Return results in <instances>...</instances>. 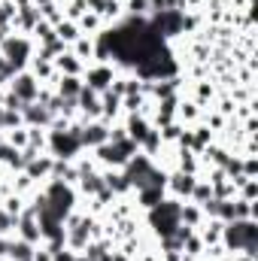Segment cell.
I'll list each match as a JSON object with an SVG mask.
<instances>
[{"label":"cell","mask_w":258,"mask_h":261,"mask_svg":"<svg viewBox=\"0 0 258 261\" xmlns=\"http://www.w3.org/2000/svg\"><path fill=\"white\" fill-rule=\"evenodd\" d=\"M213 97H216V85H213L210 79H200V82H194V94L189 100H194L200 110H207V107L213 103Z\"/></svg>","instance_id":"7c38bea8"},{"label":"cell","mask_w":258,"mask_h":261,"mask_svg":"<svg viewBox=\"0 0 258 261\" xmlns=\"http://www.w3.org/2000/svg\"><path fill=\"white\" fill-rule=\"evenodd\" d=\"M194 182H197V176H192V173L170 170V173H167V182H164V195L173 197V200H189Z\"/></svg>","instance_id":"277c9868"},{"label":"cell","mask_w":258,"mask_h":261,"mask_svg":"<svg viewBox=\"0 0 258 261\" xmlns=\"http://www.w3.org/2000/svg\"><path fill=\"white\" fill-rule=\"evenodd\" d=\"M76 24H79V34H85V37H97L100 31H107L104 18H100L97 12H91V9H88V12H85V15H82Z\"/></svg>","instance_id":"4fadbf2b"},{"label":"cell","mask_w":258,"mask_h":261,"mask_svg":"<svg viewBox=\"0 0 258 261\" xmlns=\"http://www.w3.org/2000/svg\"><path fill=\"white\" fill-rule=\"evenodd\" d=\"M52 64H55V70H58L61 76H82V73H85V67H88V64H82L70 49H67L64 55H58Z\"/></svg>","instance_id":"9c48e42d"},{"label":"cell","mask_w":258,"mask_h":261,"mask_svg":"<svg viewBox=\"0 0 258 261\" xmlns=\"http://www.w3.org/2000/svg\"><path fill=\"white\" fill-rule=\"evenodd\" d=\"M183 130H186V128H183V122H170V125L158 128V137H161V143H176Z\"/></svg>","instance_id":"ffe728a7"},{"label":"cell","mask_w":258,"mask_h":261,"mask_svg":"<svg viewBox=\"0 0 258 261\" xmlns=\"http://www.w3.org/2000/svg\"><path fill=\"white\" fill-rule=\"evenodd\" d=\"M34 261H52V252H49L46 246H37V249H34Z\"/></svg>","instance_id":"7402d4cb"},{"label":"cell","mask_w":258,"mask_h":261,"mask_svg":"<svg viewBox=\"0 0 258 261\" xmlns=\"http://www.w3.org/2000/svg\"><path fill=\"white\" fill-rule=\"evenodd\" d=\"M222 246H225L228 252L255 255V249H258L255 219H234V222H225V228H222Z\"/></svg>","instance_id":"6da1fadb"},{"label":"cell","mask_w":258,"mask_h":261,"mask_svg":"<svg viewBox=\"0 0 258 261\" xmlns=\"http://www.w3.org/2000/svg\"><path fill=\"white\" fill-rule=\"evenodd\" d=\"M122 9L125 15H134V18H149V0H125Z\"/></svg>","instance_id":"ac0fdd59"},{"label":"cell","mask_w":258,"mask_h":261,"mask_svg":"<svg viewBox=\"0 0 258 261\" xmlns=\"http://www.w3.org/2000/svg\"><path fill=\"white\" fill-rule=\"evenodd\" d=\"M34 52H37V43H34L31 37H24V34H9V37L3 40V46H0V55L15 67L18 73L28 70L31 58H34Z\"/></svg>","instance_id":"7a4b0ae2"},{"label":"cell","mask_w":258,"mask_h":261,"mask_svg":"<svg viewBox=\"0 0 258 261\" xmlns=\"http://www.w3.org/2000/svg\"><path fill=\"white\" fill-rule=\"evenodd\" d=\"M107 130H110V125H104L100 119H97V122H85V125H82V134H79L82 149H94V146L107 143Z\"/></svg>","instance_id":"ba28073f"},{"label":"cell","mask_w":258,"mask_h":261,"mask_svg":"<svg viewBox=\"0 0 258 261\" xmlns=\"http://www.w3.org/2000/svg\"><path fill=\"white\" fill-rule=\"evenodd\" d=\"M113 79H116V67L113 64H97V61H91V64L85 67V73H82V85L85 88H91V91H107L110 85H113Z\"/></svg>","instance_id":"3957f363"},{"label":"cell","mask_w":258,"mask_h":261,"mask_svg":"<svg viewBox=\"0 0 258 261\" xmlns=\"http://www.w3.org/2000/svg\"><path fill=\"white\" fill-rule=\"evenodd\" d=\"M21 103H34L37 100V91H40V82L28 73V70H21V73H15L12 79H9V85H6Z\"/></svg>","instance_id":"5b68a950"},{"label":"cell","mask_w":258,"mask_h":261,"mask_svg":"<svg viewBox=\"0 0 258 261\" xmlns=\"http://www.w3.org/2000/svg\"><path fill=\"white\" fill-rule=\"evenodd\" d=\"M82 91V76H61L58 85H55V94L64 97V100H76Z\"/></svg>","instance_id":"8fae6325"},{"label":"cell","mask_w":258,"mask_h":261,"mask_svg":"<svg viewBox=\"0 0 258 261\" xmlns=\"http://www.w3.org/2000/svg\"><path fill=\"white\" fill-rule=\"evenodd\" d=\"M3 143H9L12 149H24L28 146V125H18V128H9V130H3Z\"/></svg>","instance_id":"e0dca14e"},{"label":"cell","mask_w":258,"mask_h":261,"mask_svg":"<svg viewBox=\"0 0 258 261\" xmlns=\"http://www.w3.org/2000/svg\"><path fill=\"white\" fill-rule=\"evenodd\" d=\"M125 125V134H128V140H134L137 146L149 137V130H152V122L146 119V116H140V113H128V119L122 122Z\"/></svg>","instance_id":"8992f818"},{"label":"cell","mask_w":258,"mask_h":261,"mask_svg":"<svg viewBox=\"0 0 258 261\" xmlns=\"http://www.w3.org/2000/svg\"><path fill=\"white\" fill-rule=\"evenodd\" d=\"M55 37H58L64 46H70V43H76L82 34H79V24H76V21L64 18V21H58V24H55Z\"/></svg>","instance_id":"2e32d148"},{"label":"cell","mask_w":258,"mask_h":261,"mask_svg":"<svg viewBox=\"0 0 258 261\" xmlns=\"http://www.w3.org/2000/svg\"><path fill=\"white\" fill-rule=\"evenodd\" d=\"M52 161H55V158H52L49 152H43V155H37V158H31V161L24 164V173L40 186V179L46 182V179L52 176Z\"/></svg>","instance_id":"52a82bcc"},{"label":"cell","mask_w":258,"mask_h":261,"mask_svg":"<svg viewBox=\"0 0 258 261\" xmlns=\"http://www.w3.org/2000/svg\"><path fill=\"white\" fill-rule=\"evenodd\" d=\"M164 197L167 195H164L161 186H146V189L137 192V210H152V206H158Z\"/></svg>","instance_id":"30bf717a"},{"label":"cell","mask_w":258,"mask_h":261,"mask_svg":"<svg viewBox=\"0 0 258 261\" xmlns=\"http://www.w3.org/2000/svg\"><path fill=\"white\" fill-rule=\"evenodd\" d=\"M52 261H79V252H73L70 246H61L58 252H52Z\"/></svg>","instance_id":"44dd1931"},{"label":"cell","mask_w":258,"mask_h":261,"mask_svg":"<svg viewBox=\"0 0 258 261\" xmlns=\"http://www.w3.org/2000/svg\"><path fill=\"white\" fill-rule=\"evenodd\" d=\"M3 186H6V167L0 164V189H3Z\"/></svg>","instance_id":"603a6c76"},{"label":"cell","mask_w":258,"mask_h":261,"mask_svg":"<svg viewBox=\"0 0 258 261\" xmlns=\"http://www.w3.org/2000/svg\"><path fill=\"white\" fill-rule=\"evenodd\" d=\"M197 119H200V107H197L194 100H183V97H179V100H176V122H186V125L192 128Z\"/></svg>","instance_id":"5bb4252c"},{"label":"cell","mask_w":258,"mask_h":261,"mask_svg":"<svg viewBox=\"0 0 258 261\" xmlns=\"http://www.w3.org/2000/svg\"><path fill=\"white\" fill-rule=\"evenodd\" d=\"M70 52L82 61V64H91V55H94V37H79L76 43H70Z\"/></svg>","instance_id":"9a60e30c"},{"label":"cell","mask_w":258,"mask_h":261,"mask_svg":"<svg viewBox=\"0 0 258 261\" xmlns=\"http://www.w3.org/2000/svg\"><path fill=\"white\" fill-rule=\"evenodd\" d=\"M0 206H3V210H6L9 216H15V219H18V216H21V210H24V197L12 192V195L3 197V203H0Z\"/></svg>","instance_id":"d6986e66"}]
</instances>
